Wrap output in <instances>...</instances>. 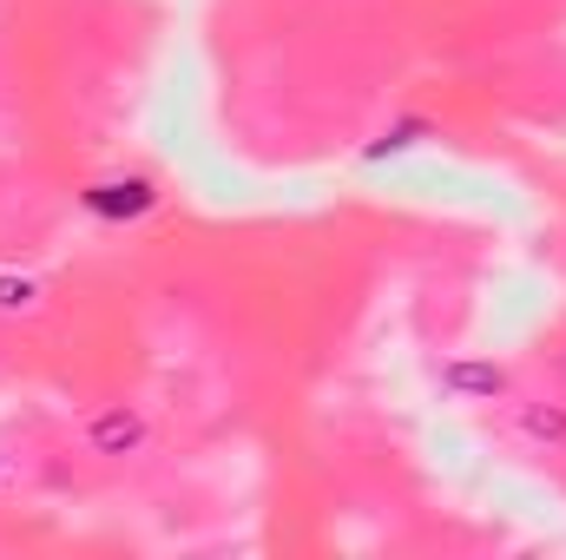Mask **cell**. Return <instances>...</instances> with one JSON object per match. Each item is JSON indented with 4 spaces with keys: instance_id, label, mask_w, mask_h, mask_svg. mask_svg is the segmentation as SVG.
<instances>
[{
    "instance_id": "1",
    "label": "cell",
    "mask_w": 566,
    "mask_h": 560,
    "mask_svg": "<svg viewBox=\"0 0 566 560\" xmlns=\"http://www.w3.org/2000/svg\"><path fill=\"white\" fill-rule=\"evenodd\" d=\"M80 435H86V455H99V462H139L151 448V416L139 403H99Z\"/></svg>"
},
{
    "instance_id": "2",
    "label": "cell",
    "mask_w": 566,
    "mask_h": 560,
    "mask_svg": "<svg viewBox=\"0 0 566 560\" xmlns=\"http://www.w3.org/2000/svg\"><path fill=\"white\" fill-rule=\"evenodd\" d=\"M441 390H448L454 403H507V396H514V376H507L494 356H454V363L441 370Z\"/></svg>"
},
{
    "instance_id": "3",
    "label": "cell",
    "mask_w": 566,
    "mask_h": 560,
    "mask_svg": "<svg viewBox=\"0 0 566 560\" xmlns=\"http://www.w3.org/2000/svg\"><path fill=\"white\" fill-rule=\"evenodd\" d=\"M514 428H521V442H534L547 455H566V403L560 396H514Z\"/></svg>"
},
{
    "instance_id": "4",
    "label": "cell",
    "mask_w": 566,
    "mask_h": 560,
    "mask_svg": "<svg viewBox=\"0 0 566 560\" xmlns=\"http://www.w3.org/2000/svg\"><path fill=\"white\" fill-rule=\"evenodd\" d=\"M158 205V185L151 178H99L93 191H86V211H99V218H139V211H151Z\"/></svg>"
},
{
    "instance_id": "5",
    "label": "cell",
    "mask_w": 566,
    "mask_h": 560,
    "mask_svg": "<svg viewBox=\"0 0 566 560\" xmlns=\"http://www.w3.org/2000/svg\"><path fill=\"white\" fill-rule=\"evenodd\" d=\"M46 310V283L27 271H0V317H40Z\"/></svg>"
},
{
    "instance_id": "6",
    "label": "cell",
    "mask_w": 566,
    "mask_h": 560,
    "mask_svg": "<svg viewBox=\"0 0 566 560\" xmlns=\"http://www.w3.org/2000/svg\"><path fill=\"white\" fill-rule=\"evenodd\" d=\"M422 133H434L428 120H402V126H389L382 139L369 145V158H382V152H409V145H422Z\"/></svg>"
},
{
    "instance_id": "7",
    "label": "cell",
    "mask_w": 566,
    "mask_h": 560,
    "mask_svg": "<svg viewBox=\"0 0 566 560\" xmlns=\"http://www.w3.org/2000/svg\"><path fill=\"white\" fill-rule=\"evenodd\" d=\"M7 488H13V455L0 448V495H7Z\"/></svg>"
}]
</instances>
